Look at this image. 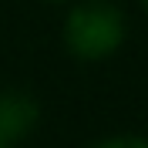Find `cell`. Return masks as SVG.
<instances>
[{
  "instance_id": "obj_3",
  "label": "cell",
  "mask_w": 148,
  "mask_h": 148,
  "mask_svg": "<svg viewBox=\"0 0 148 148\" xmlns=\"http://www.w3.org/2000/svg\"><path fill=\"white\" fill-rule=\"evenodd\" d=\"M91 148H148V138L145 135H135V131H118V135L98 138Z\"/></svg>"
},
{
  "instance_id": "obj_1",
  "label": "cell",
  "mask_w": 148,
  "mask_h": 148,
  "mask_svg": "<svg viewBox=\"0 0 148 148\" xmlns=\"http://www.w3.org/2000/svg\"><path fill=\"white\" fill-rule=\"evenodd\" d=\"M128 37V17L114 0H74L61 20V44L81 64L114 57Z\"/></svg>"
},
{
  "instance_id": "obj_6",
  "label": "cell",
  "mask_w": 148,
  "mask_h": 148,
  "mask_svg": "<svg viewBox=\"0 0 148 148\" xmlns=\"http://www.w3.org/2000/svg\"><path fill=\"white\" fill-rule=\"evenodd\" d=\"M138 7H141V10H145V14H148V0H138Z\"/></svg>"
},
{
  "instance_id": "obj_2",
  "label": "cell",
  "mask_w": 148,
  "mask_h": 148,
  "mask_svg": "<svg viewBox=\"0 0 148 148\" xmlns=\"http://www.w3.org/2000/svg\"><path fill=\"white\" fill-rule=\"evenodd\" d=\"M40 125V104L24 88H0V138L20 145Z\"/></svg>"
},
{
  "instance_id": "obj_4",
  "label": "cell",
  "mask_w": 148,
  "mask_h": 148,
  "mask_svg": "<svg viewBox=\"0 0 148 148\" xmlns=\"http://www.w3.org/2000/svg\"><path fill=\"white\" fill-rule=\"evenodd\" d=\"M40 3H74V0H40Z\"/></svg>"
},
{
  "instance_id": "obj_5",
  "label": "cell",
  "mask_w": 148,
  "mask_h": 148,
  "mask_svg": "<svg viewBox=\"0 0 148 148\" xmlns=\"http://www.w3.org/2000/svg\"><path fill=\"white\" fill-rule=\"evenodd\" d=\"M0 148H17V145H10V141H3V138H0Z\"/></svg>"
}]
</instances>
